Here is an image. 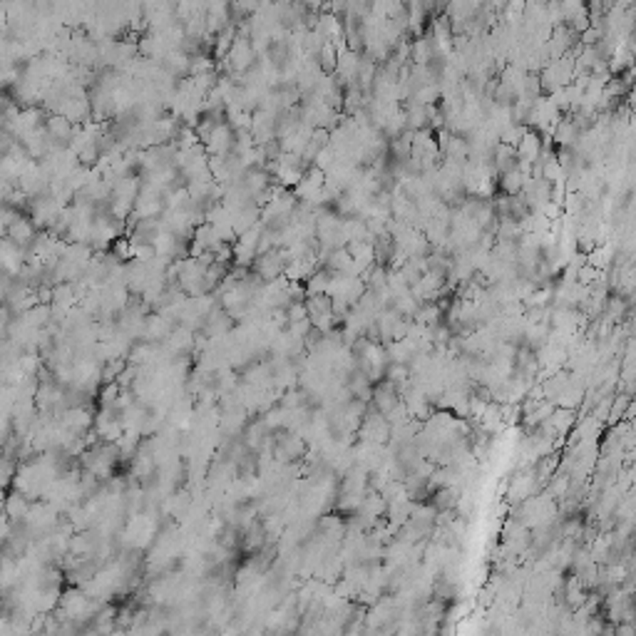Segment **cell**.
<instances>
[{"label": "cell", "mask_w": 636, "mask_h": 636, "mask_svg": "<svg viewBox=\"0 0 636 636\" xmlns=\"http://www.w3.org/2000/svg\"><path fill=\"white\" fill-rule=\"evenodd\" d=\"M525 179L527 177L519 172L517 167H512V169H507V172H502L500 174V179H497V184H500V189H502V194H519L522 192V184H525Z\"/></svg>", "instance_id": "cell-2"}, {"label": "cell", "mask_w": 636, "mask_h": 636, "mask_svg": "<svg viewBox=\"0 0 636 636\" xmlns=\"http://www.w3.org/2000/svg\"><path fill=\"white\" fill-rule=\"evenodd\" d=\"M542 147H545V142H542V135H539L537 130H530L525 132V137L517 142V147H514V152H517V162H525V164H534L539 159V152H542Z\"/></svg>", "instance_id": "cell-1"}]
</instances>
